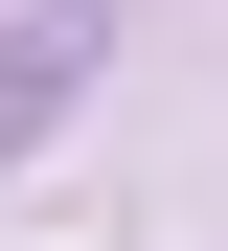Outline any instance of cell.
Returning <instances> with one entry per match:
<instances>
[{
	"label": "cell",
	"mask_w": 228,
	"mask_h": 251,
	"mask_svg": "<svg viewBox=\"0 0 228 251\" xmlns=\"http://www.w3.org/2000/svg\"><path fill=\"white\" fill-rule=\"evenodd\" d=\"M91 46H114V0H23V23H0V160L91 92Z\"/></svg>",
	"instance_id": "obj_1"
}]
</instances>
